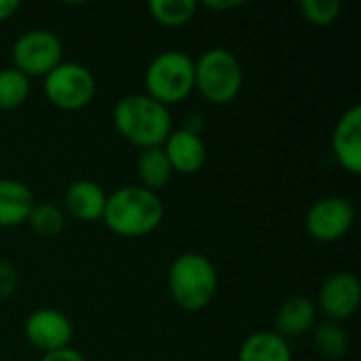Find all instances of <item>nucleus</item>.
Wrapping results in <instances>:
<instances>
[{"label":"nucleus","instance_id":"39448f33","mask_svg":"<svg viewBox=\"0 0 361 361\" xmlns=\"http://www.w3.org/2000/svg\"><path fill=\"white\" fill-rule=\"evenodd\" d=\"M146 95L163 106L184 102L195 91V59L184 51H163L146 68Z\"/></svg>","mask_w":361,"mask_h":361},{"label":"nucleus","instance_id":"f3484780","mask_svg":"<svg viewBox=\"0 0 361 361\" xmlns=\"http://www.w3.org/2000/svg\"><path fill=\"white\" fill-rule=\"evenodd\" d=\"M135 173L140 178V186L146 188V190H152L157 195L173 178L171 163H169L167 154L163 152V148L142 150L140 157H137V161H135Z\"/></svg>","mask_w":361,"mask_h":361},{"label":"nucleus","instance_id":"f8f14e48","mask_svg":"<svg viewBox=\"0 0 361 361\" xmlns=\"http://www.w3.org/2000/svg\"><path fill=\"white\" fill-rule=\"evenodd\" d=\"M167 154L173 173L190 176L203 169L207 161V148L199 133H192L188 129H171L169 137L161 146Z\"/></svg>","mask_w":361,"mask_h":361},{"label":"nucleus","instance_id":"6e6552de","mask_svg":"<svg viewBox=\"0 0 361 361\" xmlns=\"http://www.w3.org/2000/svg\"><path fill=\"white\" fill-rule=\"evenodd\" d=\"M355 224V205L345 197H324L315 201L307 216L305 228L319 243L341 241Z\"/></svg>","mask_w":361,"mask_h":361},{"label":"nucleus","instance_id":"f03ea898","mask_svg":"<svg viewBox=\"0 0 361 361\" xmlns=\"http://www.w3.org/2000/svg\"><path fill=\"white\" fill-rule=\"evenodd\" d=\"M163 216L165 207L157 192L142 186H123L108 197L102 220L114 235L135 239L154 233Z\"/></svg>","mask_w":361,"mask_h":361},{"label":"nucleus","instance_id":"aec40b11","mask_svg":"<svg viewBox=\"0 0 361 361\" xmlns=\"http://www.w3.org/2000/svg\"><path fill=\"white\" fill-rule=\"evenodd\" d=\"M313 343H315V349L328 360H341L349 351V336L345 328H341L334 322L317 324L313 332Z\"/></svg>","mask_w":361,"mask_h":361},{"label":"nucleus","instance_id":"2eb2a0df","mask_svg":"<svg viewBox=\"0 0 361 361\" xmlns=\"http://www.w3.org/2000/svg\"><path fill=\"white\" fill-rule=\"evenodd\" d=\"M315 319H317L315 302L307 296H292L277 311L275 332L286 341L294 336H302L311 328H315Z\"/></svg>","mask_w":361,"mask_h":361},{"label":"nucleus","instance_id":"4468645a","mask_svg":"<svg viewBox=\"0 0 361 361\" xmlns=\"http://www.w3.org/2000/svg\"><path fill=\"white\" fill-rule=\"evenodd\" d=\"M36 201L27 184L0 180V228H15L27 222Z\"/></svg>","mask_w":361,"mask_h":361},{"label":"nucleus","instance_id":"b1692460","mask_svg":"<svg viewBox=\"0 0 361 361\" xmlns=\"http://www.w3.org/2000/svg\"><path fill=\"white\" fill-rule=\"evenodd\" d=\"M40 361H87L82 353H78L76 349H61V351H55V353H47L42 355Z\"/></svg>","mask_w":361,"mask_h":361},{"label":"nucleus","instance_id":"6ab92c4d","mask_svg":"<svg viewBox=\"0 0 361 361\" xmlns=\"http://www.w3.org/2000/svg\"><path fill=\"white\" fill-rule=\"evenodd\" d=\"M30 97V78L15 68L0 70V110L11 112L21 108Z\"/></svg>","mask_w":361,"mask_h":361},{"label":"nucleus","instance_id":"423d86ee","mask_svg":"<svg viewBox=\"0 0 361 361\" xmlns=\"http://www.w3.org/2000/svg\"><path fill=\"white\" fill-rule=\"evenodd\" d=\"M95 89L93 72L78 61H61L44 76L47 99L63 112L87 108L95 97Z\"/></svg>","mask_w":361,"mask_h":361},{"label":"nucleus","instance_id":"a211bd4d","mask_svg":"<svg viewBox=\"0 0 361 361\" xmlns=\"http://www.w3.org/2000/svg\"><path fill=\"white\" fill-rule=\"evenodd\" d=\"M150 17L165 27H182L197 15L195 0H150Z\"/></svg>","mask_w":361,"mask_h":361},{"label":"nucleus","instance_id":"0eeeda50","mask_svg":"<svg viewBox=\"0 0 361 361\" xmlns=\"http://www.w3.org/2000/svg\"><path fill=\"white\" fill-rule=\"evenodd\" d=\"M13 68L23 76H47L63 59V44L51 30H27L13 44Z\"/></svg>","mask_w":361,"mask_h":361},{"label":"nucleus","instance_id":"f257e3e1","mask_svg":"<svg viewBox=\"0 0 361 361\" xmlns=\"http://www.w3.org/2000/svg\"><path fill=\"white\" fill-rule=\"evenodd\" d=\"M112 121L118 135L140 150L161 148L171 133L169 108L146 93L121 97L114 106Z\"/></svg>","mask_w":361,"mask_h":361},{"label":"nucleus","instance_id":"9d476101","mask_svg":"<svg viewBox=\"0 0 361 361\" xmlns=\"http://www.w3.org/2000/svg\"><path fill=\"white\" fill-rule=\"evenodd\" d=\"M361 302V283L349 271L332 273L319 290V311L334 324L345 322L357 313Z\"/></svg>","mask_w":361,"mask_h":361},{"label":"nucleus","instance_id":"412c9836","mask_svg":"<svg viewBox=\"0 0 361 361\" xmlns=\"http://www.w3.org/2000/svg\"><path fill=\"white\" fill-rule=\"evenodd\" d=\"M27 224L38 237H57L66 224V216L53 203H36L27 218Z\"/></svg>","mask_w":361,"mask_h":361},{"label":"nucleus","instance_id":"20e7f679","mask_svg":"<svg viewBox=\"0 0 361 361\" xmlns=\"http://www.w3.org/2000/svg\"><path fill=\"white\" fill-rule=\"evenodd\" d=\"M195 89L214 106H226L243 89V68L239 59L222 49H209L195 61Z\"/></svg>","mask_w":361,"mask_h":361},{"label":"nucleus","instance_id":"7ed1b4c3","mask_svg":"<svg viewBox=\"0 0 361 361\" xmlns=\"http://www.w3.org/2000/svg\"><path fill=\"white\" fill-rule=\"evenodd\" d=\"M167 288L171 300L190 313L203 311L209 307L218 292V273L214 262L199 254L186 252L180 254L167 273Z\"/></svg>","mask_w":361,"mask_h":361},{"label":"nucleus","instance_id":"ddd939ff","mask_svg":"<svg viewBox=\"0 0 361 361\" xmlns=\"http://www.w3.org/2000/svg\"><path fill=\"white\" fill-rule=\"evenodd\" d=\"M108 195L97 182L76 180L68 186L63 195L66 212L78 222H97L104 218Z\"/></svg>","mask_w":361,"mask_h":361},{"label":"nucleus","instance_id":"4be33fe9","mask_svg":"<svg viewBox=\"0 0 361 361\" xmlns=\"http://www.w3.org/2000/svg\"><path fill=\"white\" fill-rule=\"evenodd\" d=\"M300 13L313 25H330L341 15V2L338 0H302Z\"/></svg>","mask_w":361,"mask_h":361},{"label":"nucleus","instance_id":"a878e982","mask_svg":"<svg viewBox=\"0 0 361 361\" xmlns=\"http://www.w3.org/2000/svg\"><path fill=\"white\" fill-rule=\"evenodd\" d=\"M17 11H19V2L17 0H0V23L8 21Z\"/></svg>","mask_w":361,"mask_h":361},{"label":"nucleus","instance_id":"393cba45","mask_svg":"<svg viewBox=\"0 0 361 361\" xmlns=\"http://www.w3.org/2000/svg\"><path fill=\"white\" fill-rule=\"evenodd\" d=\"M203 6L209 11H233V8L243 6V2L241 0H207L203 2Z\"/></svg>","mask_w":361,"mask_h":361},{"label":"nucleus","instance_id":"1a4fd4ad","mask_svg":"<svg viewBox=\"0 0 361 361\" xmlns=\"http://www.w3.org/2000/svg\"><path fill=\"white\" fill-rule=\"evenodd\" d=\"M23 334L32 347L38 351L55 353L70 347V341L74 336L72 322L57 309H38L27 315L23 324Z\"/></svg>","mask_w":361,"mask_h":361},{"label":"nucleus","instance_id":"9b49d317","mask_svg":"<svg viewBox=\"0 0 361 361\" xmlns=\"http://www.w3.org/2000/svg\"><path fill=\"white\" fill-rule=\"evenodd\" d=\"M332 152L338 165L353 173H361V106H351L336 123L332 133Z\"/></svg>","mask_w":361,"mask_h":361},{"label":"nucleus","instance_id":"5701e85b","mask_svg":"<svg viewBox=\"0 0 361 361\" xmlns=\"http://www.w3.org/2000/svg\"><path fill=\"white\" fill-rule=\"evenodd\" d=\"M17 286V271L8 262H0V296H11Z\"/></svg>","mask_w":361,"mask_h":361},{"label":"nucleus","instance_id":"dca6fc26","mask_svg":"<svg viewBox=\"0 0 361 361\" xmlns=\"http://www.w3.org/2000/svg\"><path fill=\"white\" fill-rule=\"evenodd\" d=\"M237 361H292V349L275 330H260L243 341Z\"/></svg>","mask_w":361,"mask_h":361}]
</instances>
